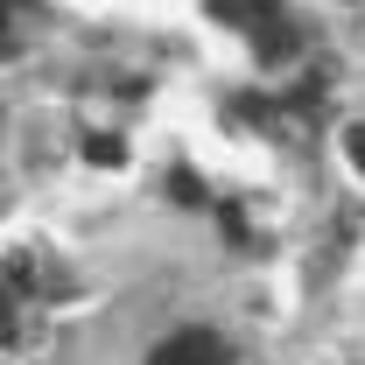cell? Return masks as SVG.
<instances>
[{
    "label": "cell",
    "mask_w": 365,
    "mask_h": 365,
    "mask_svg": "<svg viewBox=\"0 0 365 365\" xmlns=\"http://www.w3.org/2000/svg\"><path fill=\"white\" fill-rule=\"evenodd\" d=\"M155 365H225V351H218V337L182 330V337H169V344L155 351Z\"/></svg>",
    "instance_id": "6da1fadb"
},
{
    "label": "cell",
    "mask_w": 365,
    "mask_h": 365,
    "mask_svg": "<svg viewBox=\"0 0 365 365\" xmlns=\"http://www.w3.org/2000/svg\"><path fill=\"white\" fill-rule=\"evenodd\" d=\"M85 162L113 169V162H120V140H113V134H91V140H85Z\"/></svg>",
    "instance_id": "7a4b0ae2"
},
{
    "label": "cell",
    "mask_w": 365,
    "mask_h": 365,
    "mask_svg": "<svg viewBox=\"0 0 365 365\" xmlns=\"http://www.w3.org/2000/svg\"><path fill=\"white\" fill-rule=\"evenodd\" d=\"M344 148H351V162H359V176H365V127H351V134H344Z\"/></svg>",
    "instance_id": "3957f363"
}]
</instances>
